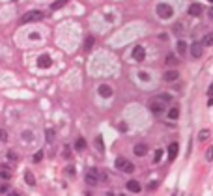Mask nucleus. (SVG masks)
I'll use <instances>...</instances> for the list:
<instances>
[{
	"instance_id": "nucleus-1",
	"label": "nucleus",
	"mask_w": 213,
	"mask_h": 196,
	"mask_svg": "<svg viewBox=\"0 0 213 196\" xmlns=\"http://www.w3.org/2000/svg\"><path fill=\"white\" fill-rule=\"evenodd\" d=\"M43 19V11H39V9H30V11H26L24 15H22V19H21V22H37V21H41Z\"/></svg>"
},
{
	"instance_id": "nucleus-2",
	"label": "nucleus",
	"mask_w": 213,
	"mask_h": 196,
	"mask_svg": "<svg viewBox=\"0 0 213 196\" xmlns=\"http://www.w3.org/2000/svg\"><path fill=\"white\" fill-rule=\"evenodd\" d=\"M114 166H116L118 170L125 172V174L135 172V165H133V163H129V161H127V159H123V157H118V159L114 161Z\"/></svg>"
},
{
	"instance_id": "nucleus-3",
	"label": "nucleus",
	"mask_w": 213,
	"mask_h": 196,
	"mask_svg": "<svg viewBox=\"0 0 213 196\" xmlns=\"http://www.w3.org/2000/svg\"><path fill=\"white\" fill-rule=\"evenodd\" d=\"M99 179H101V176L97 174L95 168H92V170H88V172L84 174V181H86V185H90V187H95V185L99 183Z\"/></svg>"
},
{
	"instance_id": "nucleus-4",
	"label": "nucleus",
	"mask_w": 213,
	"mask_h": 196,
	"mask_svg": "<svg viewBox=\"0 0 213 196\" xmlns=\"http://www.w3.org/2000/svg\"><path fill=\"white\" fill-rule=\"evenodd\" d=\"M157 15H159L161 19H170V17L174 15V9H172V6H168V4H159V6H157Z\"/></svg>"
},
{
	"instance_id": "nucleus-5",
	"label": "nucleus",
	"mask_w": 213,
	"mask_h": 196,
	"mask_svg": "<svg viewBox=\"0 0 213 196\" xmlns=\"http://www.w3.org/2000/svg\"><path fill=\"white\" fill-rule=\"evenodd\" d=\"M165 105H167V103H163L161 99H153V101L150 103V110H152L153 114H163V112L167 110Z\"/></svg>"
},
{
	"instance_id": "nucleus-6",
	"label": "nucleus",
	"mask_w": 213,
	"mask_h": 196,
	"mask_svg": "<svg viewBox=\"0 0 213 196\" xmlns=\"http://www.w3.org/2000/svg\"><path fill=\"white\" fill-rule=\"evenodd\" d=\"M202 52H204V43H193L191 45V56L193 58H200L202 56Z\"/></svg>"
},
{
	"instance_id": "nucleus-7",
	"label": "nucleus",
	"mask_w": 213,
	"mask_h": 196,
	"mask_svg": "<svg viewBox=\"0 0 213 196\" xmlns=\"http://www.w3.org/2000/svg\"><path fill=\"white\" fill-rule=\"evenodd\" d=\"M178 79H180L178 69H168V71H165V75H163V80H165V82H174V80H178Z\"/></svg>"
},
{
	"instance_id": "nucleus-8",
	"label": "nucleus",
	"mask_w": 213,
	"mask_h": 196,
	"mask_svg": "<svg viewBox=\"0 0 213 196\" xmlns=\"http://www.w3.org/2000/svg\"><path fill=\"white\" fill-rule=\"evenodd\" d=\"M131 54H133V58H135L137 62H142V60L146 58V50H144V47H140V45H137Z\"/></svg>"
},
{
	"instance_id": "nucleus-9",
	"label": "nucleus",
	"mask_w": 213,
	"mask_h": 196,
	"mask_svg": "<svg viewBox=\"0 0 213 196\" xmlns=\"http://www.w3.org/2000/svg\"><path fill=\"white\" fill-rule=\"evenodd\" d=\"M97 93H99L101 97L109 99V97H112V88H110L109 84H99V88H97Z\"/></svg>"
},
{
	"instance_id": "nucleus-10",
	"label": "nucleus",
	"mask_w": 213,
	"mask_h": 196,
	"mask_svg": "<svg viewBox=\"0 0 213 196\" xmlns=\"http://www.w3.org/2000/svg\"><path fill=\"white\" fill-rule=\"evenodd\" d=\"M37 65H39V67H43V69L51 67V65H52V60H51V56H49V54H41V56L37 58Z\"/></svg>"
},
{
	"instance_id": "nucleus-11",
	"label": "nucleus",
	"mask_w": 213,
	"mask_h": 196,
	"mask_svg": "<svg viewBox=\"0 0 213 196\" xmlns=\"http://www.w3.org/2000/svg\"><path fill=\"white\" fill-rule=\"evenodd\" d=\"M146 151H148V146H146V144H142V142L135 144V148H133V153H135L137 157H144V155H146Z\"/></svg>"
},
{
	"instance_id": "nucleus-12",
	"label": "nucleus",
	"mask_w": 213,
	"mask_h": 196,
	"mask_svg": "<svg viewBox=\"0 0 213 196\" xmlns=\"http://www.w3.org/2000/svg\"><path fill=\"white\" fill-rule=\"evenodd\" d=\"M202 11H204V9H202L200 4H191V6H189V15H191V17H200Z\"/></svg>"
},
{
	"instance_id": "nucleus-13",
	"label": "nucleus",
	"mask_w": 213,
	"mask_h": 196,
	"mask_svg": "<svg viewBox=\"0 0 213 196\" xmlns=\"http://www.w3.org/2000/svg\"><path fill=\"white\" fill-rule=\"evenodd\" d=\"M125 187H127V191H131V193H140V183L138 181H135V179H131V181H127L125 183Z\"/></svg>"
},
{
	"instance_id": "nucleus-14",
	"label": "nucleus",
	"mask_w": 213,
	"mask_h": 196,
	"mask_svg": "<svg viewBox=\"0 0 213 196\" xmlns=\"http://www.w3.org/2000/svg\"><path fill=\"white\" fill-rule=\"evenodd\" d=\"M178 150H180L178 142H172V144L168 146V157H170V159H176V155H178Z\"/></svg>"
},
{
	"instance_id": "nucleus-15",
	"label": "nucleus",
	"mask_w": 213,
	"mask_h": 196,
	"mask_svg": "<svg viewBox=\"0 0 213 196\" xmlns=\"http://www.w3.org/2000/svg\"><path fill=\"white\" fill-rule=\"evenodd\" d=\"M24 181H26V185H30V187H34V185H36V178H34V174H32L30 170H26V172H24Z\"/></svg>"
},
{
	"instance_id": "nucleus-16",
	"label": "nucleus",
	"mask_w": 213,
	"mask_h": 196,
	"mask_svg": "<svg viewBox=\"0 0 213 196\" xmlns=\"http://www.w3.org/2000/svg\"><path fill=\"white\" fill-rule=\"evenodd\" d=\"M178 118H180V108L178 107H172L168 110V120H178Z\"/></svg>"
},
{
	"instance_id": "nucleus-17",
	"label": "nucleus",
	"mask_w": 213,
	"mask_h": 196,
	"mask_svg": "<svg viewBox=\"0 0 213 196\" xmlns=\"http://www.w3.org/2000/svg\"><path fill=\"white\" fill-rule=\"evenodd\" d=\"M75 150H77V151H84V150H86V140H84V138H77Z\"/></svg>"
},
{
	"instance_id": "nucleus-18",
	"label": "nucleus",
	"mask_w": 213,
	"mask_h": 196,
	"mask_svg": "<svg viewBox=\"0 0 213 196\" xmlns=\"http://www.w3.org/2000/svg\"><path fill=\"white\" fill-rule=\"evenodd\" d=\"M67 2H69V0H54V2L51 4V9H54V11H56V9H60V7H64Z\"/></svg>"
},
{
	"instance_id": "nucleus-19",
	"label": "nucleus",
	"mask_w": 213,
	"mask_h": 196,
	"mask_svg": "<svg viewBox=\"0 0 213 196\" xmlns=\"http://www.w3.org/2000/svg\"><path fill=\"white\" fill-rule=\"evenodd\" d=\"M187 49H189V47H187V43H185L183 39H180V41H178V52L183 56V54L187 52Z\"/></svg>"
},
{
	"instance_id": "nucleus-20",
	"label": "nucleus",
	"mask_w": 213,
	"mask_h": 196,
	"mask_svg": "<svg viewBox=\"0 0 213 196\" xmlns=\"http://www.w3.org/2000/svg\"><path fill=\"white\" fill-rule=\"evenodd\" d=\"M21 138H22L24 142H32V140H34V133H32V131H22V133H21Z\"/></svg>"
},
{
	"instance_id": "nucleus-21",
	"label": "nucleus",
	"mask_w": 213,
	"mask_h": 196,
	"mask_svg": "<svg viewBox=\"0 0 213 196\" xmlns=\"http://www.w3.org/2000/svg\"><path fill=\"white\" fill-rule=\"evenodd\" d=\"M157 99H161L163 103H170V101H172V95H170L168 92H163V93H159V97H157Z\"/></svg>"
},
{
	"instance_id": "nucleus-22",
	"label": "nucleus",
	"mask_w": 213,
	"mask_h": 196,
	"mask_svg": "<svg viewBox=\"0 0 213 196\" xmlns=\"http://www.w3.org/2000/svg\"><path fill=\"white\" fill-rule=\"evenodd\" d=\"M92 47H94V36H88L84 41V50H90Z\"/></svg>"
},
{
	"instance_id": "nucleus-23",
	"label": "nucleus",
	"mask_w": 213,
	"mask_h": 196,
	"mask_svg": "<svg viewBox=\"0 0 213 196\" xmlns=\"http://www.w3.org/2000/svg\"><path fill=\"white\" fill-rule=\"evenodd\" d=\"M208 138H210V131H208V129H202V131L198 133V140L204 142V140H208Z\"/></svg>"
},
{
	"instance_id": "nucleus-24",
	"label": "nucleus",
	"mask_w": 213,
	"mask_h": 196,
	"mask_svg": "<svg viewBox=\"0 0 213 196\" xmlns=\"http://www.w3.org/2000/svg\"><path fill=\"white\" fill-rule=\"evenodd\" d=\"M95 148H97L99 151H103V150H105V144H103V138H101V136H97V138H95Z\"/></svg>"
},
{
	"instance_id": "nucleus-25",
	"label": "nucleus",
	"mask_w": 213,
	"mask_h": 196,
	"mask_svg": "<svg viewBox=\"0 0 213 196\" xmlns=\"http://www.w3.org/2000/svg\"><path fill=\"white\" fill-rule=\"evenodd\" d=\"M0 178H4V179H9V178H11V174L7 172V168H6V166H2V168H0Z\"/></svg>"
},
{
	"instance_id": "nucleus-26",
	"label": "nucleus",
	"mask_w": 213,
	"mask_h": 196,
	"mask_svg": "<svg viewBox=\"0 0 213 196\" xmlns=\"http://www.w3.org/2000/svg\"><path fill=\"white\" fill-rule=\"evenodd\" d=\"M167 64H168V65H174V64H178L176 56H174V54H168V56H167Z\"/></svg>"
},
{
	"instance_id": "nucleus-27",
	"label": "nucleus",
	"mask_w": 213,
	"mask_h": 196,
	"mask_svg": "<svg viewBox=\"0 0 213 196\" xmlns=\"http://www.w3.org/2000/svg\"><path fill=\"white\" fill-rule=\"evenodd\" d=\"M204 45H206V47H211V45H213V34H208V36H206Z\"/></svg>"
},
{
	"instance_id": "nucleus-28",
	"label": "nucleus",
	"mask_w": 213,
	"mask_h": 196,
	"mask_svg": "<svg viewBox=\"0 0 213 196\" xmlns=\"http://www.w3.org/2000/svg\"><path fill=\"white\" fill-rule=\"evenodd\" d=\"M41 159H43V151H36L34 153V163H39Z\"/></svg>"
},
{
	"instance_id": "nucleus-29",
	"label": "nucleus",
	"mask_w": 213,
	"mask_h": 196,
	"mask_svg": "<svg viewBox=\"0 0 213 196\" xmlns=\"http://www.w3.org/2000/svg\"><path fill=\"white\" fill-rule=\"evenodd\" d=\"M138 79H140V80H150V75L144 73V71H140V73H138Z\"/></svg>"
},
{
	"instance_id": "nucleus-30",
	"label": "nucleus",
	"mask_w": 213,
	"mask_h": 196,
	"mask_svg": "<svg viewBox=\"0 0 213 196\" xmlns=\"http://www.w3.org/2000/svg\"><path fill=\"white\" fill-rule=\"evenodd\" d=\"M161 155H163V151L157 150V151H155V157H153V163H159V161H161Z\"/></svg>"
},
{
	"instance_id": "nucleus-31",
	"label": "nucleus",
	"mask_w": 213,
	"mask_h": 196,
	"mask_svg": "<svg viewBox=\"0 0 213 196\" xmlns=\"http://www.w3.org/2000/svg\"><path fill=\"white\" fill-rule=\"evenodd\" d=\"M7 159L9 161H17V153L15 151H7Z\"/></svg>"
},
{
	"instance_id": "nucleus-32",
	"label": "nucleus",
	"mask_w": 213,
	"mask_h": 196,
	"mask_svg": "<svg viewBox=\"0 0 213 196\" xmlns=\"http://www.w3.org/2000/svg\"><path fill=\"white\" fill-rule=\"evenodd\" d=\"M211 159H213V148H210L206 151V161H211Z\"/></svg>"
},
{
	"instance_id": "nucleus-33",
	"label": "nucleus",
	"mask_w": 213,
	"mask_h": 196,
	"mask_svg": "<svg viewBox=\"0 0 213 196\" xmlns=\"http://www.w3.org/2000/svg\"><path fill=\"white\" fill-rule=\"evenodd\" d=\"M0 140H2V142H6V140H7V133H6L4 129H0Z\"/></svg>"
},
{
	"instance_id": "nucleus-34",
	"label": "nucleus",
	"mask_w": 213,
	"mask_h": 196,
	"mask_svg": "<svg viewBox=\"0 0 213 196\" xmlns=\"http://www.w3.org/2000/svg\"><path fill=\"white\" fill-rule=\"evenodd\" d=\"M118 127H120V131H122V133H125V131H127V125H125L123 122H120V123H118Z\"/></svg>"
},
{
	"instance_id": "nucleus-35",
	"label": "nucleus",
	"mask_w": 213,
	"mask_h": 196,
	"mask_svg": "<svg viewBox=\"0 0 213 196\" xmlns=\"http://www.w3.org/2000/svg\"><path fill=\"white\" fill-rule=\"evenodd\" d=\"M47 138H49V140H52V138H54V131H52V129H49V131H47Z\"/></svg>"
},
{
	"instance_id": "nucleus-36",
	"label": "nucleus",
	"mask_w": 213,
	"mask_h": 196,
	"mask_svg": "<svg viewBox=\"0 0 213 196\" xmlns=\"http://www.w3.org/2000/svg\"><path fill=\"white\" fill-rule=\"evenodd\" d=\"M30 39H34V41L39 39V34H37V32H32V34H30Z\"/></svg>"
},
{
	"instance_id": "nucleus-37",
	"label": "nucleus",
	"mask_w": 213,
	"mask_h": 196,
	"mask_svg": "<svg viewBox=\"0 0 213 196\" xmlns=\"http://www.w3.org/2000/svg\"><path fill=\"white\" fill-rule=\"evenodd\" d=\"M67 170V176H75V168L73 166H69V168H65Z\"/></svg>"
},
{
	"instance_id": "nucleus-38",
	"label": "nucleus",
	"mask_w": 213,
	"mask_h": 196,
	"mask_svg": "<svg viewBox=\"0 0 213 196\" xmlns=\"http://www.w3.org/2000/svg\"><path fill=\"white\" fill-rule=\"evenodd\" d=\"M208 95H210V97H213V82H211V84H210V90H208Z\"/></svg>"
},
{
	"instance_id": "nucleus-39",
	"label": "nucleus",
	"mask_w": 213,
	"mask_h": 196,
	"mask_svg": "<svg viewBox=\"0 0 213 196\" xmlns=\"http://www.w3.org/2000/svg\"><path fill=\"white\" fill-rule=\"evenodd\" d=\"M208 17H210V19L213 21V6L210 7V9H208Z\"/></svg>"
},
{
	"instance_id": "nucleus-40",
	"label": "nucleus",
	"mask_w": 213,
	"mask_h": 196,
	"mask_svg": "<svg viewBox=\"0 0 213 196\" xmlns=\"http://www.w3.org/2000/svg\"><path fill=\"white\" fill-rule=\"evenodd\" d=\"M64 157H65V159H69V150H67V148L64 150Z\"/></svg>"
},
{
	"instance_id": "nucleus-41",
	"label": "nucleus",
	"mask_w": 213,
	"mask_h": 196,
	"mask_svg": "<svg viewBox=\"0 0 213 196\" xmlns=\"http://www.w3.org/2000/svg\"><path fill=\"white\" fill-rule=\"evenodd\" d=\"M7 196H19V193H17V191H13V193H9Z\"/></svg>"
},
{
	"instance_id": "nucleus-42",
	"label": "nucleus",
	"mask_w": 213,
	"mask_h": 196,
	"mask_svg": "<svg viewBox=\"0 0 213 196\" xmlns=\"http://www.w3.org/2000/svg\"><path fill=\"white\" fill-rule=\"evenodd\" d=\"M105 196H114V194H112V193H107V194H105Z\"/></svg>"
},
{
	"instance_id": "nucleus-43",
	"label": "nucleus",
	"mask_w": 213,
	"mask_h": 196,
	"mask_svg": "<svg viewBox=\"0 0 213 196\" xmlns=\"http://www.w3.org/2000/svg\"><path fill=\"white\" fill-rule=\"evenodd\" d=\"M208 2H211V4H213V0H208Z\"/></svg>"
},
{
	"instance_id": "nucleus-44",
	"label": "nucleus",
	"mask_w": 213,
	"mask_h": 196,
	"mask_svg": "<svg viewBox=\"0 0 213 196\" xmlns=\"http://www.w3.org/2000/svg\"><path fill=\"white\" fill-rule=\"evenodd\" d=\"M120 196H125V194H120Z\"/></svg>"
},
{
	"instance_id": "nucleus-45",
	"label": "nucleus",
	"mask_w": 213,
	"mask_h": 196,
	"mask_svg": "<svg viewBox=\"0 0 213 196\" xmlns=\"http://www.w3.org/2000/svg\"><path fill=\"white\" fill-rule=\"evenodd\" d=\"M13 2H17V0H13Z\"/></svg>"
}]
</instances>
